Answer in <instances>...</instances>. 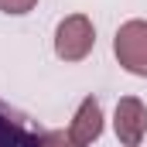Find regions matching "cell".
I'll list each match as a JSON object with an SVG mask.
<instances>
[{
    "label": "cell",
    "instance_id": "52a82bcc",
    "mask_svg": "<svg viewBox=\"0 0 147 147\" xmlns=\"http://www.w3.org/2000/svg\"><path fill=\"white\" fill-rule=\"evenodd\" d=\"M38 147H79V144L69 137V130H45V137H41Z\"/></svg>",
    "mask_w": 147,
    "mask_h": 147
},
{
    "label": "cell",
    "instance_id": "3957f363",
    "mask_svg": "<svg viewBox=\"0 0 147 147\" xmlns=\"http://www.w3.org/2000/svg\"><path fill=\"white\" fill-rule=\"evenodd\" d=\"M41 137L45 130L38 127V120L0 99V147H38Z\"/></svg>",
    "mask_w": 147,
    "mask_h": 147
},
{
    "label": "cell",
    "instance_id": "5b68a950",
    "mask_svg": "<svg viewBox=\"0 0 147 147\" xmlns=\"http://www.w3.org/2000/svg\"><path fill=\"white\" fill-rule=\"evenodd\" d=\"M103 127H106V116H103V103L96 96H86L79 106H75V116L69 123V137H72L79 147H89L103 137Z\"/></svg>",
    "mask_w": 147,
    "mask_h": 147
},
{
    "label": "cell",
    "instance_id": "277c9868",
    "mask_svg": "<svg viewBox=\"0 0 147 147\" xmlns=\"http://www.w3.org/2000/svg\"><path fill=\"white\" fill-rule=\"evenodd\" d=\"M113 130L123 147H140L147 140V106L137 96H123L113 110Z\"/></svg>",
    "mask_w": 147,
    "mask_h": 147
},
{
    "label": "cell",
    "instance_id": "6da1fadb",
    "mask_svg": "<svg viewBox=\"0 0 147 147\" xmlns=\"http://www.w3.org/2000/svg\"><path fill=\"white\" fill-rule=\"evenodd\" d=\"M96 48V24L92 17L86 14H69L58 21L55 28V55L58 62L65 65H75V62H86Z\"/></svg>",
    "mask_w": 147,
    "mask_h": 147
},
{
    "label": "cell",
    "instance_id": "8992f818",
    "mask_svg": "<svg viewBox=\"0 0 147 147\" xmlns=\"http://www.w3.org/2000/svg\"><path fill=\"white\" fill-rule=\"evenodd\" d=\"M38 7V0H0V14L7 17H24Z\"/></svg>",
    "mask_w": 147,
    "mask_h": 147
},
{
    "label": "cell",
    "instance_id": "7a4b0ae2",
    "mask_svg": "<svg viewBox=\"0 0 147 147\" xmlns=\"http://www.w3.org/2000/svg\"><path fill=\"white\" fill-rule=\"evenodd\" d=\"M113 55L120 62V69L137 79H147V21L144 17H130L116 28L113 34Z\"/></svg>",
    "mask_w": 147,
    "mask_h": 147
}]
</instances>
